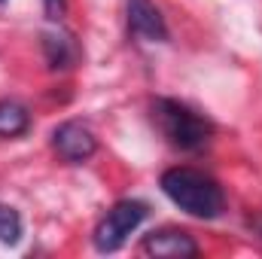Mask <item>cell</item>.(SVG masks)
Wrapping results in <instances>:
<instances>
[{"label": "cell", "mask_w": 262, "mask_h": 259, "mask_svg": "<svg viewBox=\"0 0 262 259\" xmlns=\"http://www.w3.org/2000/svg\"><path fill=\"white\" fill-rule=\"evenodd\" d=\"M162 192L180 210L198 220H213L226 207V195L220 189V183L195 168H168L162 174Z\"/></svg>", "instance_id": "1"}, {"label": "cell", "mask_w": 262, "mask_h": 259, "mask_svg": "<svg viewBox=\"0 0 262 259\" xmlns=\"http://www.w3.org/2000/svg\"><path fill=\"white\" fill-rule=\"evenodd\" d=\"M152 116H156L162 134H165L174 146H180V149L195 153V149H204V146L210 143L213 125H210L201 113H195L192 107H186V104H180V101L159 98V101L152 104Z\"/></svg>", "instance_id": "2"}, {"label": "cell", "mask_w": 262, "mask_h": 259, "mask_svg": "<svg viewBox=\"0 0 262 259\" xmlns=\"http://www.w3.org/2000/svg\"><path fill=\"white\" fill-rule=\"evenodd\" d=\"M143 220H146V204L143 201H134V198L116 201L95 229V250L98 253H116Z\"/></svg>", "instance_id": "3"}, {"label": "cell", "mask_w": 262, "mask_h": 259, "mask_svg": "<svg viewBox=\"0 0 262 259\" xmlns=\"http://www.w3.org/2000/svg\"><path fill=\"white\" fill-rule=\"evenodd\" d=\"M52 146H55V153L70 162V165H79V162H89L92 156H95V149H98V140H95V134L85 128L82 122H61L58 128L52 131Z\"/></svg>", "instance_id": "4"}, {"label": "cell", "mask_w": 262, "mask_h": 259, "mask_svg": "<svg viewBox=\"0 0 262 259\" xmlns=\"http://www.w3.org/2000/svg\"><path fill=\"white\" fill-rule=\"evenodd\" d=\"M143 253L156 259H192L198 256L195 238L186 229H159L143 238Z\"/></svg>", "instance_id": "5"}, {"label": "cell", "mask_w": 262, "mask_h": 259, "mask_svg": "<svg viewBox=\"0 0 262 259\" xmlns=\"http://www.w3.org/2000/svg\"><path fill=\"white\" fill-rule=\"evenodd\" d=\"M128 28L149 43L168 40V25L152 0H128Z\"/></svg>", "instance_id": "6"}, {"label": "cell", "mask_w": 262, "mask_h": 259, "mask_svg": "<svg viewBox=\"0 0 262 259\" xmlns=\"http://www.w3.org/2000/svg\"><path fill=\"white\" fill-rule=\"evenodd\" d=\"M43 52H46L49 67H70L79 55L73 37L64 34V31H46L43 34Z\"/></svg>", "instance_id": "7"}, {"label": "cell", "mask_w": 262, "mask_h": 259, "mask_svg": "<svg viewBox=\"0 0 262 259\" xmlns=\"http://www.w3.org/2000/svg\"><path fill=\"white\" fill-rule=\"evenodd\" d=\"M31 128V113L18 101H0V137H18Z\"/></svg>", "instance_id": "8"}, {"label": "cell", "mask_w": 262, "mask_h": 259, "mask_svg": "<svg viewBox=\"0 0 262 259\" xmlns=\"http://www.w3.org/2000/svg\"><path fill=\"white\" fill-rule=\"evenodd\" d=\"M21 238V217L15 207L0 201V244H15Z\"/></svg>", "instance_id": "9"}, {"label": "cell", "mask_w": 262, "mask_h": 259, "mask_svg": "<svg viewBox=\"0 0 262 259\" xmlns=\"http://www.w3.org/2000/svg\"><path fill=\"white\" fill-rule=\"evenodd\" d=\"M43 6H46V15H49L52 21H58L67 9V0H43Z\"/></svg>", "instance_id": "10"}, {"label": "cell", "mask_w": 262, "mask_h": 259, "mask_svg": "<svg viewBox=\"0 0 262 259\" xmlns=\"http://www.w3.org/2000/svg\"><path fill=\"white\" fill-rule=\"evenodd\" d=\"M259 232H262V223H259Z\"/></svg>", "instance_id": "11"}, {"label": "cell", "mask_w": 262, "mask_h": 259, "mask_svg": "<svg viewBox=\"0 0 262 259\" xmlns=\"http://www.w3.org/2000/svg\"><path fill=\"white\" fill-rule=\"evenodd\" d=\"M0 3H3V0H0Z\"/></svg>", "instance_id": "12"}]
</instances>
